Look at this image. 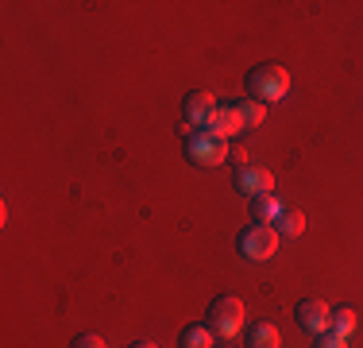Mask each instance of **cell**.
Masks as SVG:
<instances>
[{"label": "cell", "mask_w": 363, "mask_h": 348, "mask_svg": "<svg viewBox=\"0 0 363 348\" xmlns=\"http://www.w3.org/2000/svg\"><path fill=\"white\" fill-rule=\"evenodd\" d=\"M290 93V70L279 62H263L247 74V97L259 104H274Z\"/></svg>", "instance_id": "obj_1"}, {"label": "cell", "mask_w": 363, "mask_h": 348, "mask_svg": "<svg viewBox=\"0 0 363 348\" xmlns=\"http://www.w3.org/2000/svg\"><path fill=\"white\" fill-rule=\"evenodd\" d=\"M182 151L194 167H220L228 163V143L217 136H209L205 128H186L182 124Z\"/></svg>", "instance_id": "obj_2"}, {"label": "cell", "mask_w": 363, "mask_h": 348, "mask_svg": "<svg viewBox=\"0 0 363 348\" xmlns=\"http://www.w3.org/2000/svg\"><path fill=\"white\" fill-rule=\"evenodd\" d=\"M244 321H247V310H244V302H240L236 294H220V298L209 302V321H205V325L213 329V337L232 341V337L244 329Z\"/></svg>", "instance_id": "obj_3"}, {"label": "cell", "mask_w": 363, "mask_h": 348, "mask_svg": "<svg viewBox=\"0 0 363 348\" xmlns=\"http://www.w3.org/2000/svg\"><path fill=\"white\" fill-rule=\"evenodd\" d=\"M279 232H274V224H247L244 232L236 236V248L240 256H247L252 263H263V259H271L274 251H279Z\"/></svg>", "instance_id": "obj_4"}, {"label": "cell", "mask_w": 363, "mask_h": 348, "mask_svg": "<svg viewBox=\"0 0 363 348\" xmlns=\"http://www.w3.org/2000/svg\"><path fill=\"white\" fill-rule=\"evenodd\" d=\"M232 186H236V194H247V202L259 194H274V174L267 167H236V178H232Z\"/></svg>", "instance_id": "obj_5"}, {"label": "cell", "mask_w": 363, "mask_h": 348, "mask_svg": "<svg viewBox=\"0 0 363 348\" xmlns=\"http://www.w3.org/2000/svg\"><path fill=\"white\" fill-rule=\"evenodd\" d=\"M217 112V97L209 89H189L182 101V124L186 128H205V120Z\"/></svg>", "instance_id": "obj_6"}, {"label": "cell", "mask_w": 363, "mask_h": 348, "mask_svg": "<svg viewBox=\"0 0 363 348\" xmlns=\"http://www.w3.org/2000/svg\"><path fill=\"white\" fill-rule=\"evenodd\" d=\"M294 317H298V325L306 329V333L321 337V333H328V321H333V310H328L321 298H301V302H298V310H294Z\"/></svg>", "instance_id": "obj_7"}, {"label": "cell", "mask_w": 363, "mask_h": 348, "mask_svg": "<svg viewBox=\"0 0 363 348\" xmlns=\"http://www.w3.org/2000/svg\"><path fill=\"white\" fill-rule=\"evenodd\" d=\"M205 132L217 136V139H224V143H228L232 136L244 132V120H240L236 104H217V112H213V116L205 120Z\"/></svg>", "instance_id": "obj_8"}, {"label": "cell", "mask_w": 363, "mask_h": 348, "mask_svg": "<svg viewBox=\"0 0 363 348\" xmlns=\"http://www.w3.org/2000/svg\"><path fill=\"white\" fill-rule=\"evenodd\" d=\"M247 213H252L255 224H274L282 217L279 194H259V197H252V202H247Z\"/></svg>", "instance_id": "obj_9"}, {"label": "cell", "mask_w": 363, "mask_h": 348, "mask_svg": "<svg viewBox=\"0 0 363 348\" xmlns=\"http://www.w3.org/2000/svg\"><path fill=\"white\" fill-rule=\"evenodd\" d=\"M247 348H282V333L271 321H255V325L247 329Z\"/></svg>", "instance_id": "obj_10"}, {"label": "cell", "mask_w": 363, "mask_h": 348, "mask_svg": "<svg viewBox=\"0 0 363 348\" xmlns=\"http://www.w3.org/2000/svg\"><path fill=\"white\" fill-rule=\"evenodd\" d=\"M328 329H333L336 337H344V341H348V337L359 329V313L352 310V306H333V321H328Z\"/></svg>", "instance_id": "obj_11"}, {"label": "cell", "mask_w": 363, "mask_h": 348, "mask_svg": "<svg viewBox=\"0 0 363 348\" xmlns=\"http://www.w3.org/2000/svg\"><path fill=\"white\" fill-rule=\"evenodd\" d=\"M274 232H279V236H301V232H306V213H301V209H282V217L279 221H274Z\"/></svg>", "instance_id": "obj_12"}, {"label": "cell", "mask_w": 363, "mask_h": 348, "mask_svg": "<svg viewBox=\"0 0 363 348\" xmlns=\"http://www.w3.org/2000/svg\"><path fill=\"white\" fill-rule=\"evenodd\" d=\"M232 104H236L244 128H259V124L267 120V104H259V101H252V97H240V101H232Z\"/></svg>", "instance_id": "obj_13"}, {"label": "cell", "mask_w": 363, "mask_h": 348, "mask_svg": "<svg viewBox=\"0 0 363 348\" xmlns=\"http://www.w3.org/2000/svg\"><path fill=\"white\" fill-rule=\"evenodd\" d=\"M182 348H217L213 344V329L209 325H186L182 329Z\"/></svg>", "instance_id": "obj_14"}, {"label": "cell", "mask_w": 363, "mask_h": 348, "mask_svg": "<svg viewBox=\"0 0 363 348\" xmlns=\"http://www.w3.org/2000/svg\"><path fill=\"white\" fill-rule=\"evenodd\" d=\"M313 348H348V341H344V337H336L333 329H328V333L313 337Z\"/></svg>", "instance_id": "obj_15"}, {"label": "cell", "mask_w": 363, "mask_h": 348, "mask_svg": "<svg viewBox=\"0 0 363 348\" xmlns=\"http://www.w3.org/2000/svg\"><path fill=\"white\" fill-rule=\"evenodd\" d=\"M70 348H108V344H105V341H101V337H97V333H77Z\"/></svg>", "instance_id": "obj_16"}, {"label": "cell", "mask_w": 363, "mask_h": 348, "mask_svg": "<svg viewBox=\"0 0 363 348\" xmlns=\"http://www.w3.org/2000/svg\"><path fill=\"white\" fill-rule=\"evenodd\" d=\"M132 348H159V344H155V341H135Z\"/></svg>", "instance_id": "obj_17"}, {"label": "cell", "mask_w": 363, "mask_h": 348, "mask_svg": "<svg viewBox=\"0 0 363 348\" xmlns=\"http://www.w3.org/2000/svg\"><path fill=\"white\" fill-rule=\"evenodd\" d=\"M217 348H236V344H232V341H224V344H217Z\"/></svg>", "instance_id": "obj_18"}]
</instances>
